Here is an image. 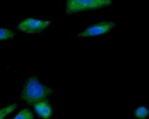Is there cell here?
I'll return each mask as SVG.
<instances>
[{
	"label": "cell",
	"instance_id": "6da1fadb",
	"mask_svg": "<svg viewBox=\"0 0 149 119\" xmlns=\"http://www.w3.org/2000/svg\"><path fill=\"white\" fill-rule=\"evenodd\" d=\"M53 93V89L43 84L36 76H31L24 83L21 99L27 104L34 106L37 102L47 99Z\"/></svg>",
	"mask_w": 149,
	"mask_h": 119
},
{
	"label": "cell",
	"instance_id": "7a4b0ae2",
	"mask_svg": "<svg viewBox=\"0 0 149 119\" xmlns=\"http://www.w3.org/2000/svg\"><path fill=\"white\" fill-rule=\"evenodd\" d=\"M111 0H68L66 2V13L68 15L94 11L112 6Z\"/></svg>",
	"mask_w": 149,
	"mask_h": 119
},
{
	"label": "cell",
	"instance_id": "3957f363",
	"mask_svg": "<svg viewBox=\"0 0 149 119\" xmlns=\"http://www.w3.org/2000/svg\"><path fill=\"white\" fill-rule=\"evenodd\" d=\"M51 24L49 20L34 18H26L18 25V30L25 33H40L46 30Z\"/></svg>",
	"mask_w": 149,
	"mask_h": 119
},
{
	"label": "cell",
	"instance_id": "277c9868",
	"mask_svg": "<svg viewBox=\"0 0 149 119\" xmlns=\"http://www.w3.org/2000/svg\"><path fill=\"white\" fill-rule=\"evenodd\" d=\"M115 27V23L111 21H103L87 27L78 34L79 37H93L109 33Z\"/></svg>",
	"mask_w": 149,
	"mask_h": 119
},
{
	"label": "cell",
	"instance_id": "5b68a950",
	"mask_svg": "<svg viewBox=\"0 0 149 119\" xmlns=\"http://www.w3.org/2000/svg\"><path fill=\"white\" fill-rule=\"evenodd\" d=\"M33 108L38 116L44 119H48L53 115V108L47 99L37 102Z\"/></svg>",
	"mask_w": 149,
	"mask_h": 119
},
{
	"label": "cell",
	"instance_id": "8992f818",
	"mask_svg": "<svg viewBox=\"0 0 149 119\" xmlns=\"http://www.w3.org/2000/svg\"><path fill=\"white\" fill-rule=\"evenodd\" d=\"M133 114L138 119H146L149 116V110L146 106H139L134 109Z\"/></svg>",
	"mask_w": 149,
	"mask_h": 119
},
{
	"label": "cell",
	"instance_id": "52a82bcc",
	"mask_svg": "<svg viewBox=\"0 0 149 119\" xmlns=\"http://www.w3.org/2000/svg\"><path fill=\"white\" fill-rule=\"evenodd\" d=\"M16 108H17V105L15 103L11 104L7 107L0 108V119H5L8 115H10L13 111H15Z\"/></svg>",
	"mask_w": 149,
	"mask_h": 119
},
{
	"label": "cell",
	"instance_id": "ba28073f",
	"mask_svg": "<svg viewBox=\"0 0 149 119\" xmlns=\"http://www.w3.org/2000/svg\"><path fill=\"white\" fill-rule=\"evenodd\" d=\"M13 119H33V114L29 109H24L20 110Z\"/></svg>",
	"mask_w": 149,
	"mask_h": 119
},
{
	"label": "cell",
	"instance_id": "9c48e42d",
	"mask_svg": "<svg viewBox=\"0 0 149 119\" xmlns=\"http://www.w3.org/2000/svg\"><path fill=\"white\" fill-rule=\"evenodd\" d=\"M14 36L13 31L7 28H0V40H8Z\"/></svg>",
	"mask_w": 149,
	"mask_h": 119
}]
</instances>
